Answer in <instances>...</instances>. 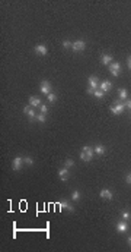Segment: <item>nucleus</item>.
Listing matches in <instances>:
<instances>
[{
    "instance_id": "f257e3e1",
    "label": "nucleus",
    "mask_w": 131,
    "mask_h": 252,
    "mask_svg": "<svg viewBox=\"0 0 131 252\" xmlns=\"http://www.w3.org/2000/svg\"><path fill=\"white\" fill-rule=\"evenodd\" d=\"M93 154H95V151H93V148L92 147H89V145H84L83 148H82V153H80V158L83 160V161H90L92 158H93Z\"/></svg>"
},
{
    "instance_id": "f03ea898",
    "label": "nucleus",
    "mask_w": 131,
    "mask_h": 252,
    "mask_svg": "<svg viewBox=\"0 0 131 252\" xmlns=\"http://www.w3.org/2000/svg\"><path fill=\"white\" fill-rule=\"evenodd\" d=\"M108 69H109V72H111L112 76H120V73H121V65L118 62H112L108 66Z\"/></svg>"
},
{
    "instance_id": "7ed1b4c3",
    "label": "nucleus",
    "mask_w": 131,
    "mask_h": 252,
    "mask_svg": "<svg viewBox=\"0 0 131 252\" xmlns=\"http://www.w3.org/2000/svg\"><path fill=\"white\" fill-rule=\"evenodd\" d=\"M124 108H125L124 103H120V101H115V104H112V106L109 107V110L112 111L114 115H121L122 111H124Z\"/></svg>"
},
{
    "instance_id": "20e7f679",
    "label": "nucleus",
    "mask_w": 131,
    "mask_h": 252,
    "mask_svg": "<svg viewBox=\"0 0 131 252\" xmlns=\"http://www.w3.org/2000/svg\"><path fill=\"white\" fill-rule=\"evenodd\" d=\"M39 91H41L42 94H45V95H48V94L51 92V84L48 82L47 79L41 81V85H39Z\"/></svg>"
},
{
    "instance_id": "39448f33",
    "label": "nucleus",
    "mask_w": 131,
    "mask_h": 252,
    "mask_svg": "<svg viewBox=\"0 0 131 252\" xmlns=\"http://www.w3.org/2000/svg\"><path fill=\"white\" fill-rule=\"evenodd\" d=\"M72 49H73V51H83L86 49V43H84L83 40H77V41L73 43Z\"/></svg>"
},
{
    "instance_id": "423d86ee",
    "label": "nucleus",
    "mask_w": 131,
    "mask_h": 252,
    "mask_svg": "<svg viewBox=\"0 0 131 252\" xmlns=\"http://www.w3.org/2000/svg\"><path fill=\"white\" fill-rule=\"evenodd\" d=\"M23 113H25V115H26L31 120L37 119V113H35V110H34V107H32V106H25V107H23Z\"/></svg>"
},
{
    "instance_id": "0eeeda50",
    "label": "nucleus",
    "mask_w": 131,
    "mask_h": 252,
    "mask_svg": "<svg viewBox=\"0 0 131 252\" xmlns=\"http://www.w3.org/2000/svg\"><path fill=\"white\" fill-rule=\"evenodd\" d=\"M35 53L39 54V56H47V53H48L47 46L45 44H37L35 46Z\"/></svg>"
},
{
    "instance_id": "6e6552de",
    "label": "nucleus",
    "mask_w": 131,
    "mask_h": 252,
    "mask_svg": "<svg viewBox=\"0 0 131 252\" xmlns=\"http://www.w3.org/2000/svg\"><path fill=\"white\" fill-rule=\"evenodd\" d=\"M22 163H23V158H22V157H15V158H13V161H12V169H13L15 172L20 170V166H22Z\"/></svg>"
},
{
    "instance_id": "1a4fd4ad",
    "label": "nucleus",
    "mask_w": 131,
    "mask_h": 252,
    "mask_svg": "<svg viewBox=\"0 0 131 252\" xmlns=\"http://www.w3.org/2000/svg\"><path fill=\"white\" fill-rule=\"evenodd\" d=\"M58 177H60L61 180H69V177H70L69 169H67V167H64V169H60V170H58Z\"/></svg>"
},
{
    "instance_id": "9d476101",
    "label": "nucleus",
    "mask_w": 131,
    "mask_h": 252,
    "mask_svg": "<svg viewBox=\"0 0 131 252\" xmlns=\"http://www.w3.org/2000/svg\"><path fill=\"white\" fill-rule=\"evenodd\" d=\"M99 196L102 198V199H108V201H111L114 196H112V192L109 191V189H102L101 191V194H99Z\"/></svg>"
},
{
    "instance_id": "9b49d317",
    "label": "nucleus",
    "mask_w": 131,
    "mask_h": 252,
    "mask_svg": "<svg viewBox=\"0 0 131 252\" xmlns=\"http://www.w3.org/2000/svg\"><path fill=\"white\" fill-rule=\"evenodd\" d=\"M87 84H89V88H92V89H96L98 88V84H99V81H98V78L96 76H89V79H87Z\"/></svg>"
},
{
    "instance_id": "f8f14e48",
    "label": "nucleus",
    "mask_w": 131,
    "mask_h": 252,
    "mask_svg": "<svg viewBox=\"0 0 131 252\" xmlns=\"http://www.w3.org/2000/svg\"><path fill=\"white\" fill-rule=\"evenodd\" d=\"M117 230L120 233H125L128 230V223L127 221H118L117 223Z\"/></svg>"
},
{
    "instance_id": "ddd939ff",
    "label": "nucleus",
    "mask_w": 131,
    "mask_h": 252,
    "mask_svg": "<svg viewBox=\"0 0 131 252\" xmlns=\"http://www.w3.org/2000/svg\"><path fill=\"white\" fill-rule=\"evenodd\" d=\"M101 62H102V65H105V66H109V65L112 63V56H111V54H102Z\"/></svg>"
},
{
    "instance_id": "4468645a",
    "label": "nucleus",
    "mask_w": 131,
    "mask_h": 252,
    "mask_svg": "<svg viewBox=\"0 0 131 252\" xmlns=\"http://www.w3.org/2000/svg\"><path fill=\"white\" fill-rule=\"evenodd\" d=\"M111 88H112V84H111L109 81H103V82H101V89H102L103 92L111 91Z\"/></svg>"
},
{
    "instance_id": "2eb2a0df",
    "label": "nucleus",
    "mask_w": 131,
    "mask_h": 252,
    "mask_svg": "<svg viewBox=\"0 0 131 252\" xmlns=\"http://www.w3.org/2000/svg\"><path fill=\"white\" fill-rule=\"evenodd\" d=\"M58 205H60V208H64V210H67L69 213H73V211H75V208H73L70 204L67 202V201H61V202L58 204Z\"/></svg>"
},
{
    "instance_id": "dca6fc26",
    "label": "nucleus",
    "mask_w": 131,
    "mask_h": 252,
    "mask_svg": "<svg viewBox=\"0 0 131 252\" xmlns=\"http://www.w3.org/2000/svg\"><path fill=\"white\" fill-rule=\"evenodd\" d=\"M29 106L39 107V106H41V100H39L38 97H29Z\"/></svg>"
},
{
    "instance_id": "f3484780",
    "label": "nucleus",
    "mask_w": 131,
    "mask_h": 252,
    "mask_svg": "<svg viewBox=\"0 0 131 252\" xmlns=\"http://www.w3.org/2000/svg\"><path fill=\"white\" fill-rule=\"evenodd\" d=\"M105 150H106V148H105V145H96V147L93 148V151H95V153H96L98 155H102L103 153H105Z\"/></svg>"
},
{
    "instance_id": "a211bd4d",
    "label": "nucleus",
    "mask_w": 131,
    "mask_h": 252,
    "mask_svg": "<svg viewBox=\"0 0 131 252\" xmlns=\"http://www.w3.org/2000/svg\"><path fill=\"white\" fill-rule=\"evenodd\" d=\"M127 95H128L127 89H125V88H121V89H120V100H125Z\"/></svg>"
},
{
    "instance_id": "6ab92c4d",
    "label": "nucleus",
    "mask_w": 131,
    "mask_h": 252,
    "mask_svg": "<svg viewBox=\"0 0 131 252\" xmlns=\"http://www.w3.org/2000/svg\"><path fill=\"white\" fill-rule=\"evenodd\" d=\"M35 120H38L39 123H44V122L47 120V116L42 115V113H39V115H37V119H35Z\"/></svg>"
},
{
    "instance_id": "aec40b11",
    "label": "nucleus",
    "mask_w": 131,
    "mask_h": 252,
    "mask_svg": "<svg viewBox=\"0 0 131 252\" xmlns=\"http://www.w3.org/2000/svg\"><path fill=\"white\" fill-rule=\"evenodd\" d=\"M105 94H106V92H103L102 89H96V91L93 92V95L96 98H103V95H105Z\"/></svg>"
},
{
    "instance_id": "412c9836",
    "label": "nucleus",
    "mask_w": 131,
    "mask_h": 252,
    "mask_svg": "<svg viewBox=\"0 0 131 252\" xmlns=\"http://www.w3.org/2000/svg\"><path fill=\"white\" fill-rule=\"evenodd\" d=\"M47 100L50 101V103H54V101L57 100V95L54 94V92H50V94L47 95Z\"/></svg>"
},
{
    "instance_id": "4be33fe9",
    "label": "nucleus",
    "mask_w": 131,
    "mask_h": 252,
    "mask_svg": "<svg viewBox=\"0 0 131 252\" xmlns=\"http://www.w3.org/2000/svg\"><path fill=\"white\" fill-rule=\"evenodd\" d=\"M73 166H75V161L70 160V158H67L64 161V167H67V169H70V167H73Z\"/></svg>"
},
{
    "instance_id": "5701e85b",
    "label": "nucleus",
    "mask_w": 131,
    "mask_h": 252,
    "mask_svg": "<svg viewBox=\"0 0 131 252\" xmlns=\"http://www.w3.org/2000/svg\"><path fill=\"white\" fill-rule=\"evenodd\" d=\"M61 44H63V47H64V49H72V46H73V43H72V41H69V40H64Z\"/></svg>"
},
{
    "instance_id": "b1692460",
    "label": "nucleus",
    "mask_w": 131,
    "mask_h": 252,
    "mask_svg": "<svg viewBox=\"0 0 131 252\" xmlns=\"http://www.w3.org/2000/svg\"><path fill=\"white\" fill-rule=\"evenodd\" d=\"M72 199H73V201H79V199H80V192H79V191H75V192L72 194Z\"/></svg>"
},
{
    "instance_id": "393cba45",
    "label": "nucleus",
    "mask_w": 131,
    "mask_h": 252,
    "mask_svg": "<svg viewBox=\"0 0 131 252\" xmlns=\"http://www.w3.org/2000/svg\"><path fill=\"white\" fill-rule=\"evenodd\" d=\"M23 163H26L28 166H32L34 164V160L31 157H23Z\"/></svg>"
},
{
    "instance_id": "a878e982",
    "label": "nucleus",
    "mask_w": 131,
    "mask_h": 252,
    "mask_svg": "<svg viewBox=\"0 0 131 252\" xmlns=\"http://www.w3.org/2000/svg\"><path fill=\"white\" fill-rule=\"evenodd\" d=\"M39 110H41V113H42V115H47L48 107L45 106V104H41V106H39Z\"/></svg>"
},
{
    "instance_id": "bb28decb",
    "label": "nucleus",
    "mask_w": 131,
    "mask_h": 252,
    "mask_svg": "<svg viewBox=\"0 0 131 252\" xmlns=\"http://www.w3.org/2000/svg\"><path fill=\"white\" fill-rule=\"evenodd\" d=\"M122 218H124V220H130V218H131V214L128 213V211H124V213H122Z\"/></svg>"
},
{
    "instance_id": "cd10ccee",
    "label": "nucleus",
    "mask_w": 131,
    "mask_h": 252,
    "mask_svg": "<svg viewBox=\"0 0 131 252\" xmlns=\"http://www.w3.org/2000/svg\"><path fill=\"white\" fill-rule=\"evenodd\" d=\"M124 106L127 107V108H131V100H127V101L124 103Z\"/></svg>"
},
{
    "instance_id": "c85d7f7f",
    "label": "nucleus",
    "mask_w": 131,
    "mask_h": 252,
    "mask_svg": "<svg viewBox=\"0 0 131 252\" xmlns=\"http://www.w3.org/2000/svg\"><path fill=\"white\" fill-rule=\"evenodd\" d=\"M95 91H96V89H92V88H89V87H87V89H86V92H87V94H92V95H93Z\"/></svg>"
},
{
    "instance_id": "c756f323",
    "label": "nucleus",
    "mask_w": 131,
    "mask_h": 252,
    "mask_svg": "<svg viewBox=\"0 0 131 252\" xmlns=\"http://www.w3.org/2000/svg\"><path fill=\"white\" fill-rule=\"evenodd\" d=\"M127 65H128V68H130V70H131V56L127 59Z\"/></svg>"
},
{
    "instance_id": "7c9ffc66",
    "label": "nucleus",
    "mask_w": 131,
    "mask_h": 252,
    "mask_svg": "<svg viewBox=\"0 0 131 252\" xmlns=\"http://www.w3.org/2000/svg\"><path fill=\"white\" fill-rule=\"evenodd\" d=\"M125 180H127V182H128V183H131V173L128 176H127V177H125Z\"/></svg>"
},
{
    "instance_id": "2f4dec72",
    "label": "nucleus",
    "mask_w": 131,
    "mask_h": 252,
    "mask_svg": "<svg viewBox=\"0 0 131 252\" xmlns=\"http://www.w3.org/2000/svg\"><path fill=\"white\" fill-rule=\"evenodd\" d=\"M128 245H130V246H131V236H130V237H128Z\"/></svg>"
}]
</instances>
